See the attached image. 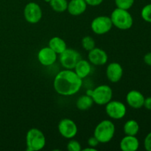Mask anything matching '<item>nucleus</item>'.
Listing matches in <instances>:
<instances>
[{"label":"nucleus","mask_w":151,"mask_h":151,"mask_svg":"<svg viewBox=\"0 0 151 151\" xmlns=\"http://www.w3.org/2000/svg\"><path fill=\"white\" fill-rule=\"evenodd\" d=\"M94 101L91 97L88 94L82 95L78 97L76 102V107L81 111H87L91 108L94 104Z\"/></svg>","instance_id":"nucleus-19"},{"label":"nucleus","mask_w":151,"mask_h":151,"mask_svg":"<svg viewBox=\"0 0 151 151\" xmlns=\"http://www.w3.org/2000/svg\"><path fill=\"white\" fill-rule=\"evenodd\" d=\"M88 93L91 97L94 103L99 106H106L112 100L113 91L108 85H100Z\"/></svg>","instance_id":"nucleus-5"},{"label":"nucleus","mask_w":151,"mask_h":151,"mask_svg":"<svg viewBox=\"0 0 151 151\" xmlns=\"http://www.w3.org/2000/svg\"><path fill=\"white\" fill-rule=\"evenodd\" d=\"M135 0H114L116 7L124 10H129L134 4Z\"/></svg>","instance_id":"nucleus-23"},{"label":"nucleus","mask_w":151,"mask_h":151,"mask_svg":"<svg viewBox=\"0 0 151 151\" xmlns=\"http://www.w3.org/2000/svg\"><path fill=\"white\" fill-rule=\"evenodd\" d=\"M83 85L81 79L73 69H63L56 75L53 81L54 89L58 94L65 97L75 95Z\"/></svg>","instance_id":"nucleus-1"},{"label":"nucleus","mask_w":151,"mask_h":151,"mask_svg":"<svg viewBox=\"0 0 151 151\" xmlns=\"http://www.w3.org/2000/svg\"><path fill=\"white\" fill-rule=\"evenodd\" d=\"M86 4L88 5L91 6V7H96V6H99L103 3L104 0H85Z\"/></svg>","instance_id":"nucleus-28"},{"label":"nucleus","mask_w":151,"mask_h":151,"mask_svg":"<svg viewBox=\"0 0 151 151\" xmlns=\"http://www.w3.org/2000/svg\"><path fill=\"white\" fill-rule=\"evenodd\" d=\"M113 26L121 30H127L132 27L134 19L128 10L115 8L110 16Z\"/></svg>","instance_id":"nucleus-3"},{"label":"nucleus","mask_w":151,"mask_h":151,"mask_svg":"<svg viewBox=\"0 0 151 151\" xmlns=\"http://www.w3.org/2000/svg\"><path fill=\"white\" fill-rule=\"evenodd\" d=\"M123 69L121 64L116 62H112L106 68V76L111 83H117L122 79Z\"/></svg>","instance_id":"nucleus-13"},{"label":"nucleus","mask_w":151,"mask_h":151,"mask_svg":"<svg viewBox=\"0 0 151 151\" xmlns=\"http://www.w3.org/2000/svg\"><path fill=\"white\" fill-rule=\"evenodd\" d=\"M67 0H50L49 4L51 8L57 13H63L67 10Z\"/></svg>","instance_id":"nucleus-21"},{"label":"nucleus","mask_w":151,"mask_h":151,"mask_svg":"<svg viewBox=\"0 0 151 151\" xmlns=\"http://www.w3.org/2000/svg\"><path fill=\"white\" fill-rule=\"evenodd\" d=\"M48 47H50L53 51L55 52L58 55H60L67 48L64 40L58 36L52 37L49 41Z\"/></svg>","instance_id":"nucleus-18"},{"label":"nucleus","mask_w":151,"mask_h":151,"mask_svg":"<svg viewBox=\"0 0 151 151\" xmlns=\"http://www.w3.org/2000/svg\"><path fill=\"white\" fill-rule=\"evenodd\" d=\"M46 145V137L44 133L38 128H32L26 134L27 150H41Z\"/></svg>","instance_id":"nucleus-4"},{"label":"nucleus","mask_w":151,"mask_h":151,"mask_svg":"<svg viewBox=\"0 0 151 151\" xmlns=\"http://www.w3.org/2000/svg\"><path fill=\"white\" fill-rule=\"evenodd\" d=\"M99 144H100V142H99L98 140L96 139V137H94V136H93V137H91L88 138V146H90V147H95L96 148V147H97Z\"/></svg>","instance_id":"nucleus-27"},{"label":"nucleus","mask_w":151,"mask_h":151,"mask_svg":"<svg viewBox=\"0 0 151 151\" xmlns=\"http://www.w3.org/2000/svg\"><path fill=\"white\" fill-rule=\"evenodd\" d=\"M115 125L109 119H104L99 122L94 131V136L100 143L106 144L111 141L115 134Z\"/></svg>","instance_id":"nucleus-2"},{"label":"nucleus","mask_w":151,"mask_h":151,"mask_svg":"<svg viewBox=\"0 0 151 151\" xmlns=\"http://www.w3.org/2000/svg\"><path fill=\"white\" fill-rule=\"evenodd\" d=\"M59 55L60 64L66 69H74L78 60L81 59V54L77 50L71 48H66Z\"/></svg>","instance_id":"nucleus-7"},{"label":"nucleus","mask_w":151,"mask_h":151,"mask_svg":"<svg viewBox=\"0 0 151 151\" xmlns=\"http://www.w3.org/2000/svg\"><path fill=\"white\" fill-rule=\"evenodd\" d=\"M127 109L123 103L118 100H111L106 105V113L111 119H121L125 116Z\"/></svg>","instance_id":"nucleus-8"},{"label":"nucleus","mask_w":151,"mask_h":151,"mask_svg":"<svg viewBox=\"0 0 151 151\" xmlns=\"http://www.w3.org/2000/svg\"><path fill=\"white\" fill-rule=\"evenodd\" d=\"M141 16L146 22L151 23V4H147L142 9Z\"/></svg>","instance_id":"nucleus-24"},{"label":"nucleus","mask_w":151,"mask_h":151,"mask_svg":"<svg viewBox=\"0 0 151 151\" xmlns=\"http://www.w3.org/2000/svg\"><path fill=\"white\" fill-rule=\"evenodd\" d=\"M44 1H46V2H50V0H44Z\"/></svg>","instance_id":"nucleus-32"},{"label":"nucleus","mask_w":151,"mask_h":151,"mask_svg":"<svg viewBox=\"0 0 151 151\" xmlns=\"http://www.w3.org/2000/svg\"><path fill=\"white\" fill-rule=\"evenodd\" d=\"M42 15L41 7L36 2L31 1L25 5L24 9V16L25 20L28 23H38L42 18Z\"/></svg>","instance_id":"nucleus-9"},{"label":"nucleus","mask_w":151,"mask_h":151,"mask_svg":"<svg viewBox=\"0 0 151 151\" xmlns=\"http://www.w3.org/2000/svg\"><path fill=\"white\" fill-rule=\"evenodd\" d=\"M144 106L146 109L151 111V97H148L145 99Z\"/></svg>","instance_id":"nucleus-29"},{"label":"nucleus","mask_w":151,"mask_h":151,"mask_svg":"<svg viewBox=\"0 0 151 151\" xmlns=\"http://www.w3.org/2000/svg\"><path fill=\"white\" fill-rule=\"evenodd\" d=\"M88 59L91 64L95 66H103L107 63L109 58L105 50L94 47V49L88 51Z\"/></svg>","instance_id":"nucleus-12"},{"label":"nucleus","mask_w":151,"mask_h":151,"mask_svg":"<svg viewBox=\"0 0 151 151\" xmlns=\"http://www.w3.org/2000/svg\"><path fill=\"white\" fill-rule=\"evenodd\" d=\"M111 19L110 16H99L94 18L91 23V29L95 34L99 35L108 33L111 29Z\"/></svg>","instance_id":"nucleus-6"},{"label":"nucleus","mask_w":151,"mask_h":151,"mask_svg":"<svg viewBox=\"0 0 151 151\" xmlns=\"http://www.w3.org/2000/svg\"><path fill=\"white\" fill-rule=\"evenodd\" d=\"M75 73L81 78L84 79L90 75L91 72V63L88 60L80 59L74 68Z\"/></svg>","instance_id":"nucleus-17"},{"label":"nucleus","mask_w":151,"mask_h":151,"mask_svg":"<svg viewBox=\"0 0 151 151\" xmlns=\"http://www.w3.org/2000/svg\"><path fill=\"white\" fill-rule=\"evenodd\" d=\"M66 147H67V150L69 151L82 150V147H81V145L80 144L79 142H78L75 139H71L70 141L68 142Z\"/></svg>","instance_id":"nucleus-25"},{"label":"nucleus","mask_w":151,"mask_h":151,"mask_svg":"<svg viewBox=\"0 0 151 151\" xmlns=\"http://www.w3.org/2000/svg\"><path fill=\"white\" fill-rule=\"evenodd\" d=\"M88 4L85 0H70L68 2L67 11L72 16H81L87 9Z\"/></svg>","instance_id":"nucleus-15"},{"label":"nucleus","mask_w":151,"mask_h":151,"mask_svg":"<svg viewBox=\"0 0 151 151\" xmlns=\"http://www.w3.org/2000/svg\"><path fill=\"white\" fill-rule=\"evenodd\" d=\"M119 147L122 151H136L139 147V142L136 136L125 135L119 142Z\"/></svg>","instance_id":"nucleus-16"},{"label":"nucleus","mask_w":151,"mask_h":151,"mask_svg":"<svg viewBox=\"0 0 151 151\" xmlns=\"http://www.w3.org/2000/svg\"><path fill=\"white\" fill-rule=\"evenodd\" d=\"M83 151H97V149L95 148V147H86V148L82 149Z\"/></svg>","instance_id":"nucleus-31"},{"label":"nucleus","mask_w":151,"mask_h":151,"mask_svg":"<svg viewBox=\"0 0 151 151\" xmlns=\"http://www.w3.org/2000/svg\"><path fill=\"white\" fill-rule=\"evenodd\" d=\"M144 146L146 150L151 151V132L149 133L145 138Z\"/></svg>","instance_id":"nucleus-26"},{"label":"nucleus","mask_w":151,"mask_h":151,"mask_svg":"<svg viewBox=\"0 0 151 151\" xmlns=\"http://www.w3.org/2000/svg\"><path fill=\"white\" fill-rule=\"evenodd\" d=\"M123 131L125 135L137 136L139 131V125L134 119H130L124 125Z\"/></svg>","instance_id":"nucleus-20"},{"label":"nucleus","mask_w":151,"mask_h":151,"mask_svg":"<svg viewBox=\"0 0 151 151\" xmlns=\"http://www.w3.org/2000/svg\"><path fill=\"white\" fill-rule=\"evenodd\" d=\"M81 44H82L83 48L86 51L88 52L95 47V41L93 39L92 37L89 36V35H86L83 38L82 41H81Z\"/></svg>","instance_id":"nucleus-22"},{"label":"nucleus","mask_w":151,"mask_h":151,"mask_svg":"<svg viewBox=\"0 0 151 151\" xmlns=\"http://www.w3.org/2000/svg\"><path fill=\"white\" fill-rule=\"evenodd\" d=\"M58 130L62 137L68 139H73L78 134V126L76 123L68 118L61 119L59 122Z\"/></svg>","instance_id":"nucleus-10"},{"label":"nucleus","mask_w":151,"mask_h":151,"mask_svg":"<svg viewBox=\"0 0 151 151\" xmlns=\"http://www.w3.org/2000/svg\"><path fill=\"white\" fill-rule=\"evenodd\" d=\"M37 58L41 65L44 66H49L55 63L58 58V54L50 47H47L39 50Z\"/></svg>","instance_id":"nucleus-11"},{"label":"nucleus","mask_w":151,"mask_h":151,"mask_svg":"<svg viewBox=\"0 0 151 151\" xmlns=\"http://www.w3.org/2000/svg\"><path fill=\"white\" fill-rule=\"evenodd\" d=\"M144 62L148 66H151V52H147L144 56Z\"/></svg>","instance_id":"nucleus-30"},{"label":"nucleus","mask_w":151,"mask_h":151,"mask_svg":"<svg viewBox=\"0 0 151 151\" xmlns=\"http://www.w3.org/2000/svg\"><path fill=\"white\" fill-rule=\"evenodd\" d=\"M145 99L144 95L137 90H131L126 95V102L128 106L135 109L143 107Z\"/></svg>","instance_id":"nucleus-14"}]
</instances>
